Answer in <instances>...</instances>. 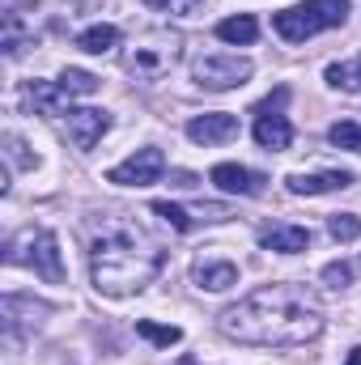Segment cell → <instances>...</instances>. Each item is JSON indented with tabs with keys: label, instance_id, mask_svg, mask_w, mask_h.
Instances as JSON below:
<instances>
[{
	"label": "cell",
	"instance_id": "8fae6325",
	"mask_svg": "<svg viewBox=\"0 0 361 365\" xmlns=\"http://www.w3.org/2000/svg\"><path fill=\"white\" fill-rule=\"evenodd\" d=\"M26 98H30V106L39 115H64V110H73V98L77 93L64 90V81H30L26 86Z\"/></svg>",
	"mask_w": 361,
	"mask_h": 365
},
{
	"label": "cell",
	"instance_id": "484cf974",
	"mask_svg": "<svg viewBox=\"0 0 361 365\" xmlns=\"http://www.w3.org/2000/svg\"><path fill=\"white\" fill-rule=\"evenodd\" d=\"M171 182H175V187H183V191H191V187H195V175L179 170V175H171Z\"/></svg>",
	"mask_w": 361,
	"mask_h": 365
},
{
	"label": "cell",
	"instance_id": "30bf717a",
	"mask_svg": "<svg viewBox=\"0 0 361 365\" xmlns=\"http://www.w3.org/2000/svg\"><path fill=\"white\" fill-rule=\"evenodd\" d=\"M260 242H264V251L298 255V251H306V247H310V230H306V225L276 221V225H264V230H260Z\"/></svg>",
	"mask_w": 361,
	"mask_h": 365
},
{
	"label": "cell",
	"instance_id": "d4e9b609",
	"mask_svg": "<svg viewBox=\"0 0 361 365\" xmlns=\"http://www.w3.org/2000/svg\"><path fill=\"white\" fill-rule=\"evenodd\" d=\"M323 280H327L332 289H345V284H353V268H349L345 259H340V264H327V268H323Z\"/></svg>",
	"mask_w": 361,
	"mask_h": 365
},
{
	"label": "cell",
	"instance_id": "7a4b0ae2",
	"mask_svg": "<svg viewBox=\"0 0 361 365\" xmlns=\"http://www.w3.org/2000/svg\"><path fill=\"white\" fill-rule=\"evenodd\" d=\"M166 268L162 242H153L136 221L106 217L90 242V276L93 289L106 297H132L153 284V276Z\"/></svg>",
	"mask_w": 361,
	"mask_h": 365
},
{
	"label": "cell",
	"instance_id": "e0dca14e",
	"mask_svg": "<svg viewBox=\"0 0 361 365\" xmlns=\"http://www.w3.org/2000/svg\"><path fill=\"white\" fill-rule=\"evenodd\" d=\"M77 47H81L86 56H111V51L119 47V30H115V26H90V30L77 34Z\"/></svg>",
	"mask_w": 361,
	"mask_h": 365
},
{
	"label": "cell",
	"instance_id": "d6986e66",
	"mask_svg": "<svg viewBox=\"0 0 361 365\" xmlns=\"http://www.w3.org/2000/svg\"><path fill=\"white\" fill-rule=\"evenodd\" d=\"M136 336H145V340L158 344V349H171V344L183 340L179 327H162V323H153V319H141V323H136Z\"/></svg>",
	"mask_w": 361,
	"mask_h": 365
},
{
	"label": "cell",
	"instance_id": "4316f807",
	"mask_svg": "<svg viewBox=\"0 0 361 365\" xmlns=\"http://www.w3.org/2000/svg\"><path fill=\"white\" fill-rule=\"evenodd\" d=\"M345 365H361V344L353 349V353H349V361H345Z\"/></svg>",
	"mask_w": 361,
	"mask_h": 365
},
{
	"label": "cell",
	"instance_id": "44dd1931",
	"mask_svg": "<svg viewBox=\"0 0 361 365\" xmlns=\"http://www.w3.org/2000/svg\"><path fill=\"white\" fill-rule=\"evenodd\" d=\"M327 140H332L336 149H349V153H361V123H353V119H340V123H332Z\"/></svg>",
	"mask_w": 361,
	"mask_h": 365
},
{
	"label": "cell",
	"instance_id": "6da1fadb",
	"mask_svg": "<svg viewBox=\"0 0 361 365\" xmlns=\"http://www.w3.org/2000/svg\"><path fill=\"white\" fill-rule=\"evenodd\" d=\"M217 327L238 344L260 349H298L323 331V302L306 284H264L238 306L221 310Z\"/></svg>",
	"mask_w": 361,
	"mask_h": 365
},
{
	"label": "cell",
	"instance_id": "277c9868",
	"mask_svg": "<svg viewBox=\"0 0 361 365\" xmlns=\"http://www.w3.org/2000/svg\"><path fill=\"white\" fill-rule=\"evenodd\" d=\"M4 264H13V268H34V272L43 276V280H51V284L64 280L60 242H56V234L43 230V225H26L21 234H13L9 247H4Z\"/></svg>",
	"mask_w": 361,
	"mask_h": 365
},
{
	"label": "cell",
	"instance_id": "4fadbf2b",
	"mask_svg": "<svg viewBox=\"0 0 361 365\" xmlns=\"http://www.w3.org/2000/svg\"><path fill=\"white\" fill-rule=\"evenodd\" d=\"M191 280H195V289L221 293V289L238 284V264H230V259H200V264L191 268Z\"/></svg>",
	"mask_w": 361,
	"mask_h": 365
},
{
	"label": "cell",
	"instance_id": "7402d4cb",
	"mask_svg": "<svg viewBox=\"0 0 361 365\" xmlns=\"http://www.w3.org/2000/svg\"><path fill=\"white\" fill-rule=\"evenodd\" d=\"M141 4L162 9V13H171V17H200L213 0H141Z\"/></svg>",
	"mask_w": 361,
	"mask_h": 365
},
{
	"label": "cell",
	"instance_id": "5bb4252c",
	"mask_svg": "<svg viewBox=\"0 0 361 365\" xmlns=\"http://www.w3.org/2000/svg\"><path fill=\"white\" fill-rule=\"evenodd\" d=\"M255 140H260V149H268V153H280V149H289L293 145V128H289V119L285 115H255Z\"/></svg>",
	"mask_w": 361,
	"mask_h": 365
},
{
	"label": "cell",
	"instance_id": "7c38bea8",
	"mask_svg": "<svg viewBox=\"0 0 361 365\" xmlns=\"http://www.w3.org/2000/svg\"><path fill=\"white\" fill-rule=\"evenodd\" d=\"M285 187L293 195H327V191H345L353 187V175L349 170H319V175H289Z\"/></svg>",
	"mask_w": 361,
	"mask_h": 365
},
{
	"label": "cell",
	"instance_id": "8992f818",
	"mask_svg": "<svg viewBox=\"0 0 361 365\" xmlns=\"http://www.w3.org/2000/svg\"><path fill=\"white\" fill-rule=\"evenodd\" d=\"M179 56H183L179 38H145V43H136V47H132L128 68H132L136 77H145V81H158L162 73H171V68H175V60H179Z\"/></svg>",
	"mask_w": 361,
	"mask_h": 365
},
{
	"label": "cell",
	"instance_id": "52a82bcc",
	"mask_svg": "<svg viewBox=\"0 0 361 365\" xmlns=\"http://www.w3.org/2000/svg\"><path fill=\"white\" fill-rule=\"evenodd\" d=\"M162 170H166L162 149H136L128 162L106 170V182H115V187H149V182L162 179Z\"/></svg>",
	"mask_w": 361,
	"mask_h": 365
},
{
	"label": "cell",
	"instance_id": "ac0fdd59",
	"mask_svg": "<svg viewBox=\"0 0 361 365\" xmlns=\"http://www.w3.org/2000/svg\"><path fill=\"white\" fill-rule=\"evenodd\" d=\"M153 212H158L171 230H179V234H187V230L200 225V217H195L191 208H179V204H171V200H153Z\"/></svg>",
	"mask_w": 361,
	"mask_h": 365
},
{
	"label": "cell",
	"instance_id": "9a60e30c",
	"mask_svg": "<svg viewBox=\"0 0 361 365\" xmlns=\"http://www.w3.org/2000/svg\"><path fill=\"white\" fill-rule=\"evenodd\" d=\"M208 179L217 182L221 191H234V195H255L260 191V175L255 170H247V166H234V162H221V166H213V175Z\"/></svg>",
	"mask_w": 361,
	"mask_h": 365
},
{
	"label": "cell",
	"instance_id": "5b68a950",
	"mask_svg": "<svg viewBox=\"0 0 361 365\" xmlns=\"http://www.w3.org/2000/svg\"><path fill=\"white\" fill-rule=\"evenodd\" d=\"M251 73H255V64L243 60V56H200V60L191 64V81H195L200 90H213V93L247 86Z\"/></svg>",
	"mask_w": 361,
	"mask_h": 365
},
{
	"label": "cell",
	"instance_id": "9c48e42d",
	"mask_svg": "<svg viewBox=\"0 0 361 365\" xmlns=\"http://www.w3.org/2000/svg\"><path fill=\"white\" fill-rule=\"evenodd\" d=\"M106 128H111V115H106V110H93V106L68 110V136H73L77 149H93Z\"/></svg>",
	"mask_w": 361,
	"mask_h": 365
},
{
	"label": "cell",
	"instance_id": "2e32d148",
	"mask_svg": "<svg viewBox=\"0 0 361 365\" xmlns=\"http://www.w3.org/2000/svg\"><path fill=\"white\" fill-rule=\"evenodd\" d=\"M217 38H221V43H238V47H251V43L260 38V21H255L251 13L225 17V21H217Z\"/></svg>",
	"mask_w": 361,
	"mask_h": 365
},
{
	"label": "cell",
	"instance_id": "603a6c76",
	"mask_svg": "<svg viewBox=\"0 0 361 365\" xmlns=\"http://www.w3.org/2000/svg\"><path fill=\"white\" fill-rule=\"evenodd\" d=\"M327 86H336V90H357L361 86V56L353 64H327Z\"/></svg>",
	"mask_w": 361,
	"mask_h": 365
},
{
	"label": "cell",
	"instance_id": "ffe728a7",
	"mask_svg": "<svg viewBox=\"0 0 361 365\" xmlns=\"http://www.w3.org/2000/svg\"><path fill=\"white\" fill-rule=\"evenodd\" d=\"M327 234L336 242H353V238H361V217L357 212H332L327 217Z\"/></svg>",
	"mask_w": 361,
	"mask_h": 365
},
{
	"label": "cell",
	"instance_id": "ba28073f",
	"mask_svg": "<svg viewBox=\"0 0 361 365\" xmlns=\"http://www.w3.org/2000/svg\"><path fill=\"white\" fill-rule=\"evenodd\" d=\"M187 136H191L195 145H225V140L238 136V115H230V110L195 115V119L187 123Z\"/></svg>",
	"mask_w": 361,
	"mask_h": 365
},
{
	"label": "cell",
	"instance_id": "3957f363",
	"mask_svg": "<svg viewBox=\"0 0 361 365\" xmlns=\"http://www.w3.org/2000/svg\"><path fill=\"white\" fill-rule=\"evenodd\" d=\"M349 21V0H302L293 9L272 13V30L285 43H306L319 30H336Z\"/></svg>",
	"mask_w": 361,
	"mask_h": 365
},
{
	"label": "cell",
	"instance_id": "cb8c5ba5",
	"mask_svg": "<svg viewBox=\"0 0 361 365\" xmlns=\"http://www.w3.org/2000/svg\"><path fill=\"white\" fill-rule=\"evenodd\" d=\"M60 81H64V90L77 93V98H86V93H98V77H93V73H86V68H68Z\"/></svg>",
	"mask_w": 361,
	"mask_h": 365
}]
</instances>
